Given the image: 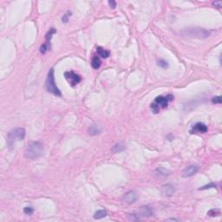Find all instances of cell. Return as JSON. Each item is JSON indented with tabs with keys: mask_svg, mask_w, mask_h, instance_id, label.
<instances>
[{
	"mask_svg": "<svg viewBox=\"0 0 222 222\" xmlns=\"http://www.w3.org/2000/svg\"><path fill=\"white\" fill-rule=\"evenodd\" d=\"M44 153V147L40 141H31L27 145V148L25 151V157L30 160H37L42 156Z\"/></svg>",
	"mask_w": 222,
	"mask_h": 222,
	"instance_id": "cell-1",
	"label": "cell"
},
{
	"mask_svg": "<svg viewBox=\"0 0 222 222\" xmlns=\"http://www.w3.org/2000/svg\"><path fill=\"white\" fill-rule=\"evenodd\" d=\"M174 96L172 95H167V96H158L154 102L151 103L150 108L151 110L154 114H158L159 112L165 110L167 108L168 104L170 102H172L174 100Z\"/></svg>",
	"mask_w": 222,
	"mask_h": 222,
	"instance_id": "cell-2",
	"label": "cell"
},
{
	"mask_svg": "<svg viewBox=\"0 0 222 222\" xmlns=\"http://www.w3.org/2000/svg\"><path fill=\"white\" fill-rule=\"evenodd\" d=\"M181 33L184 36L196 39H205L211 35L210 30L200 27H187L182 30Z\"/></svg>",
	"mask_w": 222,
	"mask_h": 222,
	"instance_id": "cell-3",
	"label": "cell"
},
{
	"mask_svg": "<svg viewBox=\"0 0 222 222\" xmlns=\"http://www.w3.org/2000/svg\"><path fill=\"white\" fill-rule=\"evenodd\" d=\"M25 137V129L24 128H16L11 129L7 135V145L10 149L15 147L18 141H23Z\"/></svg>",
	"mask_w": 222,
	"mask_h": 222,
	"instance_id": "cell-4",
	"label": "cell"
},
{
	"mask_svg": "<svg viewBox=\"0 0 222 222\" xmlns=\"http://www.w3.org/2000/svg\"><path fill=\"white\" fill-rule=\"evenodd\" d=\"M46 89L47 91L53 94L56 96H61V91L56 87L55 83V75H54V69L51 68L48 73L47 79H46Z\"/></svg>",
	"mask_w": 222,
	"mask_h": 222,
	"instance_id": "cell-5",
	"label": "cell"
},
{
	"mask_svg": "<svg viewBox=\"0 0 222 222\" xmlns=\"http://www.w3.org/2000/svg\"><path fill=\"white\" fill-rule=\"evenodd\" d=\"M64 77L72 87L77 85L82 81V77L78 74L75 73L74 71H66L64 73Z\"/></svg>",
	"mask_w": 222,
	"mask_h": 222,
	"instance_id": "cell-6",
	"label": "cell"
},
{
	"mask_svg": "<svg viewBox=\"0 0 222 222\" xmlns=\"http://www.w3.org/2000/svg\"><path fill=\"white\" fill-rule=\"evenodd\" d=\"M56 32V30L55 29H54V28H51V29L49 30V32L47 33V35H46V43L44 44L40 47V52H41L42 54L46 53V51H48L51 49V37H52L53 34H55Z\"/></svg>",
	"mask_w": 222,
	"mask_h": 222,
	"instance_id": "cell-7",
	"label": "cell"
},
{
	"mask_svg": "<svg viewBox=\"0 0 222 222\" xmlns=\"http://www.w3.org/2000/svg\"><path fill=\"white\" fill-rule=\"evenodd\" d=\"M207 127L202 122L195 123L190 129V134H205L207 132Z\"/></svg>",
	"mask_w": 222,
	"mask_h": 222,
	"instance_id": "cell-8",
	"label": "cell"
},
{
	"mask_svg": "<svg viewBox=\"0 0 222 222\" xmlns=\"http://www.w3.org/2000/svg\"><path fill=\"white\" fill-rule=\"evenodd\" d=\"M154 214L153 210L148 206H142L140 207L138 212V215L141 217H150Z\"/></svg>",
	"mask_w": 222,
	"mask_h": 222,
	"instance_id": "cell-9",
	"label": "cell"
},
{
	"mask_svg": "<svg viewBox=\"0 0 222 222\" xmlns=\"http://www.w3.org/2000/svg\"><path fill=\"white\" fill-rule=\"evenodd\" d=\"M199 166L197 165H191L188 166L187 168H185V170L183 171V176L184 177H191L194 176V174H196L199 171Z\"/></svg>",
	"mask_w": 222,
	"mask_h": 222,
	"instance_id": "cell-10",
	"label": "cell"
},
{
	"mask_svg": "<svg viewBox=\"0 0 222 222\" xmlns=\"http://www.w3.org/2000/svg\"><path fill=\"white\" fill-rule=\"evenodd\" d=\"M138 199V196H137V194L134 191H130L129 193L125 194L123 200H124V202L127 203V204H133L135 203Z\"/></svg>",
	"mask_w": 222,
	"mask_h": 222,
	"instance_id": "cell-11",
	"label": "cell"
},
{
	"mask_svg": "<svg viewBox=\"0 0 222 222\" xmlns=\"http://www.w3.org/2000/svg\"><path fill=\"white\" fill-rule=\"evenodd\" d=\"M175 192V188L174 186L170 185V184H167V185H164L162 188V193L164 196H166V197H169V196H172L173 194H174Z\"/></svg>",
	"mask_w": 222,
	"mask_h": 222,
	"instance_id": "cell-12",
	"label": "cell"
},
{
	"mask_svg": "<svg viewBox=\"0 0 222 222\" xmlns=\"http://www.w3.org/2000/svg\"><path fill=\"white\" fill-rule=\"evenodd\" d=\"M101 64H102V62H101V59L99 58V56H95L92 58V60H91V65H92V67L95 70H97V69L100 68Z\"/></svg>",
	"mask_w": 222,
	"mask_h": 222,
	"instance_id": "cell-13",
	"label": "cell"
},
{
	"mask_svg": "<svg viewBox=\"0 0 222 222\" xmlns=\"http://www.w3.org/2000/svg\"><path fill=\"white\" fill-rule=\"evenodd\" d=\"M96 51H97L98 56H101L102 58H108L110 56V54L109 51H106V50H104L102 47H97L96 48Z\"/></svg>",
	"mask_w": 222,
	"mask_h": 222,
	"instance_id": "cell-14",
	"label": "cell"
},
{
	"mask_svg": "<svg viewBox=\"0 0 222 222\" xmlns=\"http://www.w3.org/2000/svg\"><path fill=\"white\" fill-rule=\"evenodd\" d=\"M155 174L160 177H166L167 175H169V171H167L163 167H159L155 170Z\"/></svg>",
	"mask_w": 222,
	"mask_h": 222,
	"instance_id": "cell-15",
	"label": "cell"
},
{
	"mask_svg": "<svg viewBox=\"0 0 222 222\" xmlns=\"http://www.w3.org/2000/svg\"><path fill=\"white\" fill-rule=\"evenodd\" d=\"M125 149V146L123 145V144H122V143H117V144H115L113 148H112V152L113 153H121V152H122L123 150Z\"/></svg>",
	"mask_w": 222,
	"mask_h": 222,
	"instance_id": "cell-16",
	"label": "cell"
},
{
	"mask_svg": "<svg viewBox=\"0 0 222 222\" xmlns=\"http://www.w3.org/2000/svg\"><path fill=\"white\" fill-rule=\"evenodd\" d=\"M106 216H107V212L105 210H98L94 214V218L96 220H100V219H103Z\"/></svg>",
	"mask_w": 222,
	"mask_h": 222,
	"instance_id": "cell-17",
	"label": "cell"
},
{
	"mask_svg": "<svg viewBox=\"0 0 222 222\" xmlns=\"http://www.w3.org/2000/svg\"><path fill=\"white\" fill-rule=\"evenodd\" d=\"M88 132H89V135H90V136H96V135L99 134V133L101 132V130L98 129V127H97L96 125H92V126L89 129Z\"/></svg>",
	"mask_w": 222,
	"mask_h": 222,
	"instance_id": "cell-18",
	"label": "cell"
},
{
	"mask_svg": "<svg viewBox=\"0 0 222 222\" xmlns=\"http://www.w3.org/2000/svg\"><path fill=\"white\" fill-rule=\"evenodd\" d=\"M157 65H158V66H160V67H161V68H162V69H166V68L168 67V63H167V62L165 61V60H163V59L159 60V61H158V63H157Z\"/></svg>",
	"mask_w": 222,
	"mask_h": 222,
	"instance_id": "cell-19",
	"label": "cell"
},
{
	"mask_svg": "<svg viewBox=\"0 0 222 222\" xmlns=\"http://www.w3.org/2000/svg\"><path fill=\"white\" fill-rule=\"evenodd\" d=\"M212 103H215V104H221V96H214L213 99H212Z\"/></svg>",
	"mask_w": 222,
	"mask_h": 222,
	"instance_id": "cell-20",
	"label": "cell"
},
{
	"mask_svg": "<svg viewBox=\"0 0 222 222\" xmlns=\"http://www.w3.org/2000/svg\"><path fill=\"white\" fill-rule=\"evenodd\" d=\"M71 16V12L70 11H68L66 14H64V16L63 17V18H62V21L63 22V23H67L68 21H69V18Z\"/></svg>",
	"mask_w": 222,
	"mask_h": 222,
	"instance_id": "cell-21",
	"label": "cell"
},
{
	"mask_svg": "<svg viewBox=\"0 0 222 222\" xmlns=\"http://www.w3.org/2000/svg\"><path fill=\"white\" fill-rule=\"evenodd\" d=\"M213 188H216V184H214V183H210V184H208V185H206V186L202 187L201 188H200V190H206V189Z\"/></svg>",
	"mask_w": 222,
	"mask_h": 222,
	"instance_id": "cell-22",
	"label": "cell"
},
{
	"mask_svg": "<svg viewBox=\"0 0 222 222\" xmlns=\"http://www.w3.org/2000/svg\"><path fill=\"white\" fill-rule=\"evenodd\" d=\"M24 212H25V214H31L34 212V209H33L32 207H25Z\"/></svg>",
	"mask_w": 222,
	"mask_h": 222,
	"instance_id": "cell-23",
	"label": "cell"
},
{
	"mask_svg": "<svg viewBox=\"0 0 222 222\" xmlns=\"http://www.w3.org/2000/svg\"><path fill=\"white\" fill-rule=\"evenodd\" d=\"M213 6H214L218 9H221L222 7V2L221 1H214V2H213Z\"/></svg>",
	"mask_w": 222,
	"mask_h": 222,
	"instance_id": "cell-24",
	"label": "cell"
},
{
	"mask_svg": "<svg viewBox=\"0 0 222 222\" xmlns=\"http://www.w3.org/2000/svg\"><path fill=\"white\" fill-rule=\"evenodd\" d=\"M220 214H221V213L216 214V210H215V209H213V210H211V211H209V212L207 213V215H210V216H217V215H220Z\"/></svg>",
	"mask_w": 222,
	"mask_h": 222,
	"instance_id": "cell-25",
	"label": "cell"
},
{
	"mask_svg": "<svg viewBox=\"0 0 222 222\" xmlns=\"http://www.w3.org/2000/svg\"><path fill=\"white\" fill-rule=\"evenodd\" d=\"M109 4L110 5V7H112L113 9H115V6H116V3L115 1H109Z\"/></svg>",
	"mask_w": 222,
	"mask_h": 222,
	"instance_id": "cell-26",
	"label": "cell"
}]
</instances>
